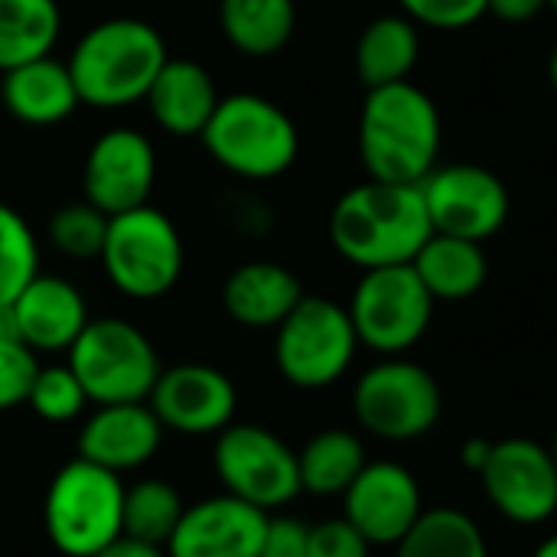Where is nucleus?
Returning <instances> with one entry per match:
<instances>
[{
    "label": "nucleus",
    "mask_w": 557,
    "mask_h": 557,
    "mask_svg": "<svg viewBox=\"0 0 557 557\" xmlns=\"http://www.w3.org/2000/svg\"><path fill=\"white\" fill-rule=\"evenodd\" d=\"M431 235L421 186L408 183H359L330 212V242L359 271L411 264Z\"/></svg>",
    "instance_id": "obj_1"
},
{
    "label": "nucleus",
    "mask_w": 557,
    "mask_h": 557,
    "mask_svg": "<svg viewBox=\"0 0 557 557\" xmlns=\"http://www.w3.org/2000/svg\"><path fill=\"white\" fill-rule=\"evenodd\" d=\"M441 144V111L411 78L366 91L359 114V157L369 180L418 186L437 166Z\"/></svg>",
    "instance_id": "obj_2"
},
{
    "label": "nucleus",
    "mask_w": 557,
    "mask_h": 557,
    "mask_svg": "<svg viewBox=\"0 0 557 557\" xmlns=\"http://www.w3.org/2000/svg\"><path fill=\"white\" fill-rule=\"evenodd\" d=\"M166 59V42L157 26L134 16H114L95 23L75 42L65 65L82 104L114 111L144 101Z\"/></svg>",
    "instance_id": "obj_3"
},
{
    "label": "nucleus",
    "mask_w": 557,
    "mask_h": 557,
    "mask_svg": "<svg viewBox=\"0 0 557 557\" xmlns=\"http://www.w3.org/2000/svg\"><path fill=\"white\" fill-rule=\"evenodd\" d=\"M199 137L209 157L242 180H274L287 173L300 153L294 117L281 104L255 91L219 98Z\"/></svg>",
    "instance_id": "obj_4"
},
{
    "label": "nucleus",
    "mask_w": 557,
    "mask_h": 557,
    "mask_svg": "<svg viewBox=\"0 0 557 557\" xmlns=\"http://www.w3.org/2000/svg\"><path fill=\"white\" fill-rule=\"evenodd\" d=\"M124 480L91 460H69L49 480L42 529L62 557H91L124 535Z\"/></svg>",
    "instance_id": "obj_5"
},
{
    "label": "nucleus",
    "mask_w": 557,
    "mask_h": 557,
    "mask_svg": "<svg viewBox=\"0 0 557 557\" xmlns=\"http://www.w3.org/2000/svg\"><path fill=\"white\" fill-rule=\"evenodd\" d=\"M65 356L91 405L147 401L163 372L147 333L121 317L88 320Z\"/></svg>",
    "instance_id": "obj_6"
},
{
    "label": "nucleus",
    "mask_w": 557,
    "mask_h": 557,
    "mask_svg": "<svg viewBox=\"0 0 557 557\" xmlns=\"http://www.w3.org/2000/svg\"><path fill=\"white\" fill-rule=\"evenodd\" d=\"M352 414L362 431L388 444L428 437L441 414L444 395L431 369L405 356H382L352 385Z\"/></svg>",
    "instance_id": "obj_7"
},
{
    "label": "nucleus",
    "mask_w": 557,
    "mask_h": 557,
    "mask_svg": "<svg viewBox=\"0 0 557 557\" xmlns=\"http://www.w3.org/2000/svg\"><path fill=\"white\" fill-rule=\"evenodd\" d=\"M183 238L166 212L137 206L108 219L101 264L117 294L131 300H157L170 294L183 274Z\"/></svg>",
    "instance_id": "obj_8"
},
{
    "label": "nucleus",
    "mask_w": 557,
    "mask_h": 557,
    "mask_svg": "<svg viewBox=\"0 0 557 557\" xmlns=\"http://www.w3.org/2000/svg\"><path fill=\"white\" fill-rule=\"evenodd\" d=\"M359 352L349 310L326 297H307L274 330V366L300 392L336 385Z\"/></svg>",
    "instance_id": "obj_9"
},
{
    "label": "nucleus",
    "mask_w": 557,
    "mask_h": 557,
    "mask_svg": "<svg viewBox=\"0 0 557 557\" xmlns=\"http://www.w3.org/2000/svg\"><path fill=\"white\" fill-rule=\"evenodd\" d=\"M434 304L411 264H392L362 271L346 310L359 346L379 356H405L431 330Z\"/></svg>",
    "instance_id": "obj_10"
},
{
    "label": "nucleus",
    "mask_w": 557,
    "mask_h": 557,
    "mask_svg": "<svg viewBox=\"0 0 557 557\" xmlns=\"http://www.w3.org/2000/svg\"><path fill=\"white\" fill-rule=\"evenodd\" d=\"M212 467L222 490L264 512L290 506L300 490L297 450L261 424H228L215 434Z\"/></svg>",
    "instance_id": "obj_11"
},
{
    "label": "nucleus",
    "mask_w": 557,
    "mask_h": 557,
    "mask_svg": "<svg viewBox=\"0 0 557 557\" xmlns=\"http://www.w3.org/2000/svg\"><path fill=\"white\" fill-rule=\"evenodd\" d=\"M434 232L486 245L512 215L509 186L480 163L434 166L421 183Z\"/></svg>",
    "instance_id": "obj_12"
},
{
    "label": "nucleus",
    "mask_w": 557,
    "mask_h": 557,
    "mask_svg": "<svg viewBox=\"0 0 557 557\" xmlns=\"http://www.w3.org/2000/svg\"><path fill=\"white\" fill-rule=\"evenodd\" d=\"M490 506L512 525H542L557 512V463L545 444L529 437L493 441L480 470Z\"/></svg>",
    "instance_id": "obj_13"
},
{
    "label": "nucleus",
    "mask_w": 557,
    "mask_h": 557,
    "mask_svg": "<svg viewBox=\"0 0 557 557\" xmlns=\"http://www.w3.org/2000/svg\"><path fill=\"white\" fill-rule=\"evenodd\" d=\"M147 405L163 431L180 437H215L238 411L235 382L206 362H183L160 372Z\"/></svg>",
    "instance_id": "obj_14"
},
{
    "label": "nucleus",
    "mask_w": 557,
    "mask_h": 557,
    "mask_svg": "<svg viewBox=\"0 0 557 557\" xmlns=\"http://www.w3.org/2000/svg\"><path fill=\"white\" fill-rule=\"evenodd\" d=\"M424 512L418 476L392 460L366 463L343 493V519L372 545L395 548Z\"/></svg>",
    "instance_id": "obj_15"
},
{
    "label": "nucleus",
    "mask_w": 557,
    "mask_h": 557,
    "mask_svg": "<svg viewBox=\"0 0 557 557\" xmlns=\"http://www.w3.org/2000/svg\"><path fill=\"white\" fill-rule=\"evenodd\" d=\"M153 176H157L153 144L140 131L114 127L91 144L82 170V189L85 199L111 219L127 209L147 206Z\"/></svg>",
    "instance_id": "obj_16"
},
{
    "label": "nucleus",
    "mask_w": 557,
    "mask_h": 557,
    "mask_svg": "<svg viewBox=\"0 0 557 557\" xmlns=\"http://www.w3.org/2000/svg\"><path fill=\"white\" fill-rule=\"evenodd\" d=\"M271 512L228 493L186 506L176 532L163 545L166 557H258Z\"/></svg>",
    "instance_id": "obj_17"
},
{
    "label": "nucleus",
    "mask_w": 557,
    "mask_h": 557,
    "mask_svg": "<svg viewBox=\"0 0 557 557\" xmlns=\"http://www.w3.org/2000/svg\"><path fill=\"white\" fill-rule=\"evenodd\" d=\"M163 424L147 401L95 405L78 431V457L111 473H131L147 467L163 447Z\"/></svg>",
    "instance_id": "obj_18"
},
{
    "label": "nucleus",
    "mask_w": 557,
    "mask_h": 557,
    "mask_svg": "<svg viewBox=\"0 0 557 557\" xmlns=\"http://www.w3.org/2000/svg\"><path fill=\"white\" fill-rule=\"evenodd\" d=\"M16 339L33 352H69L88 326V304L82 290L55 274H36L10 304Z\"/></svg>",
    "instance_id": "obj_19"
},
{
    "label": "nucleus",
    "mask_w": 557,
    "mask_h": 557,
    "mask_svg": "<svg viewBox=\"0 0 557 557\" xmlns=\"http://www.w3.org/2000/svg\"><path fill=\"white\" fill-rule=\"evenodd\" d=\"M300 300V277L277 261H245L222 284V310L245 330H277Z\"/></svg>",
    "instance_id": "obj_20"
},
{
    "label": "nucleus",
    "mask_w": 557,
    "mask_h": 557,
    "mask_svg": "<svg viewBox=\"0 0 557 557\" xmlns=\"http://www.w3.org/2000/svg\"><path fill=\"white\" fill-rule=\"evenodd\" d=\"M150 117L170 137H199L219 104L212 72L193 59H166L147 91Z\"/></svg>",
    "instance_id": "obj_21"
},
{
    "label": "nucleus",
    "mask_w": 557,
    "mask_h": 557,
    "mask_svg": "<svg viewBox=\"0 0 557 557\" xmlns=\"http://www.w3.org/2000/svg\"><path fill=\"white\" fill-rule=\"evenodd\" d=\"M3 108L29 127H52L62 124L82 101L65 62L42 55L3 72L0 82Z\"/></svg>",
    "instance_id": "obj_22"
},
{
    "label": "nucleus",
    "mask_w": 557,
    "mask_h": 557,
    "mask_svg": "<svg viewBox=\"0 0 557 557\" xmlns=\"http://www.w3.org/2000/svg\"><path fill=\"white\" fill-rule=\"evenodd\" d=\"M414 274L434 300L460 304L476 297L490 277V258L480 242L434 232L411 261Z\"/></svg>",
    "instance_id": "obj_23"
},
{
    "label": "nucleus",
    "mask_w": 557,
    "mask_h": 557,
    "mask_svg": "<svg viewBox=\"0 0 557 557\" xmlns=\"http://www.w3.org/2000/svg\"><path fill=\"white\" fill-rule=\"evenodd\" d=\"M421 55L418 23L405 13H382L359 33L356 42V75L369 88L405 82Z\"/></svg>",
    "instance_id": "obj_24"
},
{
    "label": "nucleus",
    "mask_w": 557,
    "mask_h": 557,
    "mask_svg": "<svg viewBox=\"0 0 557 557\" xmlns=\"http://www.w3.org/2000/svg\"><path fill=\"white\" fill-rule=\"evenodd\" d=\"M219 26L232 49L248 59L277 55L297 29L294 0H219Z\"/></svg>",
    "instance_id": "obj_25"
},
{
    "label": "nucleus",
    "mask_w": 557,
    "mask_h": 557,
    "mask_svg": "<svg viewBox=\"0 0 557 557\" xmlns=\"http://www.w3.org/2000/svg\"><path fill=\"white\" fill-rule=\"evenodd\" d=\"M366 463V447L352 431L326 428L297 450L300 490L310 496H343Z\"/></svg>",
    "instance_id": "obj_26"
},
{
    "label": "nucleus",
    "mask_w": 557,
    "mask_h": 557,
    "mask_svg": "<svg viewBox=\"0 0 557 557\" xmlns=\"http://www.w3.org/2000/svg\"><path fill=\"white\" fill-rule=\"evenodd\" d=\"M62 33L55 0H0V72L52 55Z\"/></svg>",
    "instance_id": "obj_27"
},
{
    "label": "nucleus",
    "mask_w": 557,
    "mask_h": 557,
    "mask_svg": "<svg viewBox=\"0 0 557 557\" xmlns=\"http://www.w3.org/2000/svg\"><path fill=\"white\" fill-rule=\"evenodd\" d=\"M395 557H490L483 529L463 509H424L411 532L395 545Z\"/></svg>",
    "instance_id": "obj_28"
},
{
    "label": "nucleus",
    "mask_w": 557,
    "mask_h": 557,
    "mask_svg": "<svg viewBox=\"0 0 557 557\" xmlns=\"http://www.w3.org/2000/svg\"><path fill=\"white\" fill-rule=\"evenodd\" d=\"M183 512H186V503L173 483L157 480V476L140 480L127 486L124 493V535L163 548L170 535L176 532Z\"/></svg>",
    "instance_id": "obj_29"
},
{
    "label": "nucleus",
    "mask_w": 557,
    "mask_h": 557,
    "mask_svg": "<svg viewBox=\"0 0 557 557\" xmlns=\"http://www.w3.org/2000/svg\"><path fill=\"white\" fill-rule=\"evenodd\" d=\"M36 274H39L36 235L16 209L0 202V307H10Z\"/></svg>",
    "instance_id": "obj_30"
},
{
    "label": "nucleus",
    "mask_w": 557,
    "mask_h": 557,
    "mask_svg": "<svg viewBox=\"0 0 557 557\" xmlns=\"http://www.w3.org/2000/svg\"><path fill=\"white\" fill-rule=\"evenodd\" d=\"M46 232H49L52 248L65 258H75V261L101 258L104 235H108V215L101 209H95L88 199L65 202L62 209L52 212Z\"/></svg>",
    "instance_id": "obj_31"
},
{
    "label": "nucleus",
    "mask_w": 557,
    "mask_h": 557,
    "mask_svg": "<svg viewBox=\"0 0 557 557\" xmlns=\"http://www.w3.org/2000/svg\"><path fill=\"white\" fill-rule=\"evenodd\" d=\"M26 405L46 424H69L91 401H88L82 382L75 379V372L65 362V366H39L36 369V379H33Z\"/></svg>",
    "instance_id": "obj_32"
},
{
    "label": "nucleus",
    "mask_w": 557,
    "mask_h": 557,
    "mask_svg": "<svg viewBox=\"0 0 557 557\" xmlns=\"http://www.w3.org/2000/svg\"><path fill=\"white\" fill-rule=\"evenodd\" d=\"M36 352L26 349L20 339L0 336V414L26 405L33 379H36Z\"/></svg>",
    "instance_id": "obj_33"
},
{
    "label": "nucleus",
    "mask_w": 557,
    "mask_h": 557,
    "mask_svg": "<svg viewBox=\"0 0 557 557\" xmlns=\"http://www.w3.org/2000/svg\"><path fill=\"white\" fill-rule=\"evenodd\" d=\"M398 7L418 26H431L441 33L467 29L486 16V0H398Z\"/></svg>",
    "instance_id": "obj_34"
},
{
    "label": "nucleus",
    "mask_w": 557,
    "mask_h": 557,
    "mask_svg": "<svg viewBox=\"0 0 557 557\" xmlns=\"http://www.w3.org/2000/svg\"><path fill=\"white\" fill-rule=\"evenodd\" d=\"M372 545L346 522V519H326L310 525L307 557H369Z\"/></svg>",
    "instance_id": "obj_35"
},
{
    "label": "nucleus",
    "mask_w": 557,
    "mask_h": 557,
    "mask_svg": "<svg viewBox=\"0 0 557 557\" xmlns=\"http://www.w3.org/2000/svg\"><path fill=\"white\" fill-rule=\"evenodd\" d=\"M310 525L290 516H271L258 557H307Z\"/></svg>",
    "instance_id": "obj_36"
},
{
    "label": "nucleus",
    "mask_w": 557,
    "mask_h": 557,
    "mask_svg": "<svg viewBox=\"0 0 557 557\" xmlns=\"http://www.w3.org/2000/svg\"><path fill=\"white\" fill-rule=\"evenodd\" d=\"M548 10V0H486V13L503 23H529Z\"/></svg>",
    "instance_id": "obj_37"
},
{
    "label": "nucleus",
    "mask_w": 557,
    "mask_h": 557,
    "mask_svg": "<svg viewBox=\"0 0 557 557\" xmlns=\"http://www.w3.org/2000/svg\"><path fill=\"white\" fill-rule=\"evenodd\" d=\"M91 557H166V552L160 545H150V542H137L131 535H121V539H114L111 545H104L98 555Z\"/></svg>",
    "instance_id": "obj_38"
},
{
    "label": "nucleus",
    "mask_w": 557,
    "mask_h": 557,
    "mask_svg": "<svg viewBox=\"0 0 557 557\" xmlns=\"http://www.w3.org/2000/svg\"><path fill=\"white\" fill-rule=\"evenodd\" d=\"M490 450H493V441L470 437V441H463V447H460V460H463V467H467L470 473L480 476V470H483L486 460H490Z\"/></svg>",
    "instance_id": "obj_39"
},
{
    "label": "nucleus",
    "mask_w": 557,
    "mask_h": 557,
    "mask_svg": "<svg viewBox=\"0 0 557 557\" xmlns=\"http://www.w3.org/2000/svg\"><path fill=\"white\" fill-rule=\"evenodd\" d=\"M532 557H557V535L545 539V542L532 552Z\"/></svg>",
    "instance_id": "obj_40"
},
{
    "label": "nucleus",
    "mask_w": 557,
    "mask_h": 557,
    "mask_svg": "<svg viewBox=\"0 0 557 557\" xmlns=\"http://www.w3.org/2000/svg\"><path fill=\"white\" fill-rule=\"evenodd\" d=\"M548 78H552V88L557 91V46L555 52H552V59H548Z\"/></svg>",
    "instance_id": "obj_41"
},
{
    "label": "nucleus",
    "mask_w": 557,
    "mask_h": 557,
    "mask_svg": "<svg viewBox=\"0 0 557 557\" xmlns=\"http://www.w3.org/2000/svg\"><path fill=\"white\" fill-rule=\"evenodd\" d=\"M548 450H552V457H555V463H557V431H555V441H552V447H548Z\"/></svg>",
    "instance_id": "obj_42"
},
{
    "label": "nucleus",
    "mask_w": 557,
    "mask_h": 557,
    "mask_svg": "<svg viewBox=\"0 0 557 557\" xmlns=\"http://www.w3.org/2000/svg\"><path fill=\"white\" fill-rule=\"evenodd\" d=\"M548 10H555L557 13V0H548Z\"/></svg>",
    "instance_id": "obj_43"
}]
</instances>
